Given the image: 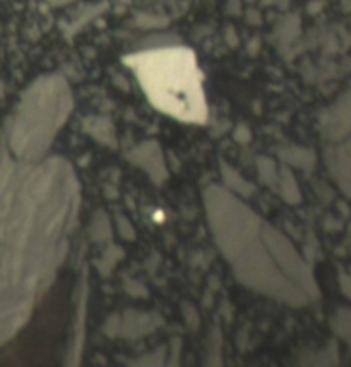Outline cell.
<instances>
[{
	"instance_id": "obj_15",
	"label": "cell",
	"mask_w": 351,
	"mask_h": 367,
	"mask_svg": "<svg viewBox=\"0 0 351 367\" xmlns=\"http://www.w3.org/2000/svg\"><path fill=\"white\" fill-rule=\"evenodd\" d=\"M250 137H252V134H250V130H248L247 126L237 127L235 139L239 141V143H248V141H250Z\"/></svg>"
},
{
	"instance_id": "obj_3",
	"label": "cell",
	"mask_w": 351,
	"mask_h": 367,
	"mask_svg": "<svg viewBox=\"0 0 351 367\" xmlns=\"http://www.w3.org/2000/svg\"><path fill=\"white\" fill-rule=\"evenodd\" d=\"M134 71L149 103L162 114L185 123L207 121L204 76L187 46H162L123 59Z\"/></svg>"
},
{
	"instance_id": "obj_8",
	"label": "cell",
	"mask_w": 351,
	"mask_h": 367,
	"mask_svg": "<svg viewBox=\"0 0 351 367\" xmlns=\"http://www.w3.org/2000/svg\"><path fill=\"white\" fill-rule=\"evenodd\" d=\"M221 177L223 182H225V187L228 189V191L235 192L237 196L247 198V196H250L252 192H254V185L248 182V180H245L235 169L225 165V163H221Z\"/></svg>"
},
{
	"instance_id": "obj_5",
	"label": "cell",
	"mask_w": 351,
	"mask_h": 367,
	"mask_svg": "<svg viewBox=\"0 0 351 367\" xmlns=\"http://www.w3.org/2000/svg\"><path fill=\"white\" fill-rule=\"evenodd\" d=\"M127 158L137 165L139 169L144 170L149 176V179L155 184H163L168 179L166 163H164L163 151L156 141H146V143L139 144L134 150L127 153Z\"/></svg>"
},
{
	"instance_id": "obj_1",
	"label": "cell",
	"mask_w": 351,
	"mask_h": 367,
	"mask_svg": "<svg viewBox=\"0 0 351 367\" xmlns=\"http://www.w3.org/2000/svg\"><path fill=\"white\" fill-rule=\"evenodd\" d=\"M81 210L62 156L28 162L0 150V347L28 325L57 278Z\"/></svg>"
},
{
	"instance_id": "obj_7",
	"label": "cell",
	"mask_w": 351,
	"mask_h": 367,
	"mask_svg": "<svg viewBox=\"0 0 351 367\" xmlns=\"http://www.w3.org/2000/svg\"><path fill=\"white\" fill-rule=\"evenodd\" d=\"M84 130L93 136L98 143L115 146V127L113 123L101 117H89L84 121Z\"/></svg>"
},
{
	"instance_id": "obj_6",
	"label": "cell",
	"mask_w": 351,
	"mask_h": 367,
	"mask_svg": "<svg viewBox=\"0 0 351 367\" xmlns=\"http://www.w3.org/2000/svg\"><path fill=\"white\" fill-rule=\"evenodd\" d=\"M158 318L151 314H144V312L137 311H127L122 316H117L108 321L107 332L108 335H119L126 338H137L146 335V333H151L153 330L158 326Z\"/></svg>"
},
{
	"instance_id": "obj_13",
	"label": "cell",
	"mask_w": 351,
	"mask_h": 367,
	"mask_svg": "<svg viewBox=\"0 0 351 367\" xmlns=\"http://www.w3.org/2000/svg\"><path fill=\"white\" fill-rule=\"evenodd\" d=\"M120 257H122V249H119V247L112 246L107 250V253H105L103 259H101L100 263H98V270H100L103 275H110V271H112L113 268H115L117 261H119Z\"/></svg>"
},
{
	"instance_id": "obj_10",
	"label": "cell",
	"mask_w": 351,
	"mask_h": 367,
	"mask_svg": "<svg viewBox=\"0 0 351 367\" xmlns=\"http://www.w3.org/2000/svg\"><path fill=\"white\" fill-rule=\"evenodd\" d=\"M281 158L288 165L298 167V169H309L314 163L312 151L302 150V148H286V150L281 151Z\"/></svg>"
},
{
	"instance_id": "obj_12",
	"label": "cell",
	"mask_w": 351,
	"mask_h": 367,
	"mask_svg": "<svg viewBox=\"0 0 351 367\" xmlns=\"http://www.w3.org/2000/svg\"><path fill=\"white\" fill-rule=\"evenodd\" d=\"M91 237L96 242H105L112 237V227H110L108 218L101 212L94 214L93 225H91Z\"/></svg>"
},
{
	"instance_id": "obj_9",
	"label": "cell",
	"mask_w": 351,
	"mask_h": 367,
	"mask_svg": "<svg viewBox=\"0 0 351 367\" xmlns=\"http://www.w3.org/2000/svg\"><path fill=\"white\" fill-rule=\"evenodd\" d=\"M276 189H280L281 198L286 203H290V205H297V203H300V199H302V194H300L298 185L295 182L293 173H291V170L286 169V167L280 172Z\"/></svg>"
},
{
	"instance_id": "obj_14",
	"label": "cell",
	"mask_w": 351,
	"mask_h": 367,
	"mask_svg": "<svg viewBox=\"0 0 351 367\" xmlns=\"http://www.w3.org/2000/svg\"><path fill=\"white\" fill-rule=\"evenodd\" d=\"M119 232L123 239H127V241H132V239L135 237L134 227L123 216L119 218Z\"/></svg>"
},
{
	"instance_id": "obj_2",
	"label": "cell",
	"mask_w": 351,
	"mask_h": 367,
	"mask_svg": "<svg viewBox=\"0 0 351 367\" xmlns=\"http://www.w3.org/2000/svg\"><path fill=\"white\" fill-rule=\"evenodd\" d=\"M204 208L214 242L242 285L295 307L317 296L312 273L293 244L235 192L209 185Z\"/></svg>"
},
{
	"instance_id": "obj_11",
	"label": "cell",
	"mask_w": 351,
	"mask_h": 367,
	"mask_svg": "<svg viewBox=\"0 0 351 367\" xmlns=\"http://www.w3.org/2000/svg\"><path fill=\"white\" fill-rule=\"evenodd\" d=\"M257 170H259V179L261 182H264L269 187H277V177H280V172H277L276 165H274L273 160L266 158V156H259L257 158Z\"/></svg>"
},
{
	"instance_id": "obj_4",
	"label": "cell",
	"mask_w": 351,
	"mask_h": 367,
	"mask_svg": "<svg viewBox=\"0 0 351 367\" xmlns=\"http://www.w3.org/2000/svg\"><path fill=\"white\" fill-rule=\"evenodd\" d=\"M74 101L62 78H43L24 93L9 123V153L19 160L45 158L55 136L67 122Z\"/></svg>"
}]
</instances>
